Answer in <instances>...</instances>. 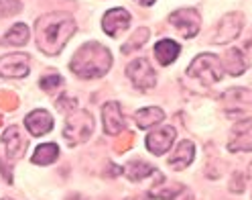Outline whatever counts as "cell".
I'll use <instances>...</instances> for the list:
<instances>
[{
  "label": "cell",
  "mask_w": 252,
  "mask_h": 200,
  "mask_svg": "<svg viewBox=\"0 0 252 200\" xmlns=\"http://www.w3.org/2000/svg\"><path fill=\"white\" fill-rule=\"evenodd\" d=\"M130 25V12L124 10V8H112L104 14L102 19V29L104 33L110 35V37H116L118 33L126 31Z\"/></svg>",
  "instance_id": "obj_10"
},
{
  "label": "cell",
  "mask_w": 252,
  "mask_h": 200,
  "mask_svg": "<svg viewBox=\"0 0 252 200\" xmlns=\"http://www.w3.org/2000/svg\"><path fill=\"white\" fill-rule=\"evenodd\" d=\"M19 10H21V2H17V0H0V19L12 17Z\"/></svg>",
  "instance_id": "obj_25"
},
{
  "label": "cell",
  "mask_w": 252,
  "mask_h": 200,
  "mask_svg": "<svg viewBox=\"0 0 252 200\" xmlns=\"http://www.w3.org/2000/svg\"><path fill=\"white\" fill-rule=\"evenodd\" d=\"M102 119H104V131L108 135H120V131L124 129V119L120 113L118 102H108L102 109Z\"/></svg>",
  "instance_id": "obj_15"
},
{
  "label": "cell",
  "mask_w": 252,
  "mask_h": 200,
  "mask_svg": "<svg viewBox=\"0 0 252 200\" xmlns=\"http://www.w3.org/2000/svg\"><path fill=\"white\" fill-rule=\"evenodd\" d=\"M61 84H63V78H61L59 74H49V76H45V78H41V82H39V86L43 90H47V92L59 88Z\"/></svg>",
  "instance_id": "obj_26"
},
{
  "label": "cell",
  "mask_w": 252,
  "mask_h": 200,
  "mask_svg": "<svg viewBox=\"0 0 252 200\" xmlns=\"http://www.w3.org/2000/svg\"><path fill=\"white\" fill-rule=\"evenodd\" d=\"M187 76H191V78L199 80L206 86H212L222 80V76H224L222 61L214 53H201L191 61V66L187 68Z\"/></svg>",
  "instance_id": "obj_4"
},
{
  "label": "cell",
  "mask_w": 252,
  "mask_h": 200,
  "mask_svg": "<svg viewBox=\"0 0 252 200\" xmlns=\"http://www.w3.org/2000/svg\"><path fill=\"white\" fill-rule=\"evenodd\" d=\"M92 133H94V119L90 117V113L77 111V113H73V115L67 117L65 129H63V137H65V141L71 147L88 141Z\"/></svg>",
  "instance_id": "obj_5"
},
{
  "label": "cell",
  "mask_w": 252,
  "mask_h": 200,
  "mask_svg": "<svg viewBox=\"0 0 252 200\" xmlns=\"http://www.w3.org/2000/svg\"><path fill=\"white\" fill-rule=\"evenodd\" d=\"M124 174H126V178H128L130 182H140L143 178L155 174V167L153 165H147L143 161H130L128 165H126Z\"/></svg>",
  "instance_id": "obj_22"
},
{
  "label": "cell",
  "mask_w": 252,
  "mask_h": 200,
  "mask_svg": "<svg viewBox=\"0 0 252 200\" xmlns=\"http://www.w3.org/2000/svg\"><path fill=\"white\" fill-rule=\"evenodd\" d=\"M73 31H75V23L67 12L45 14V17L37 19L35 23L37 47L47 55H55L65 47V43L71 39Z\"/></svg>",
  "instance_id": "obj_1"
},
{
  "label": "cell",
  "mask_w": 252,
  "mask_h": 200,
  "mask_svg": "<svg viewBox=\"0 0 252 200\" xmlns=\"http://www.w3.org/2000/svg\"><path fill=\"white\" fill-rule=\"evenodd\" d=\"M232 182H234V184H230V188H232L234 192H242V190H244V174H242V172H236V174L232 176Z\"/></svg>",
  "instance_id": "obj_30"
},
{
  "label": "cell",
  "mask_w": 252,
  "mask_h": 200,
  "mask_svg": "<svg viewBox=\"0 0 252 200\" xmlns=\"http://www.w3.org/2000/svg\"><path fill=\"white\" fill-rule=\"evenodd\" d=\"M242 14L240 12H232V14H226V17L220 21L218 29H216V35H214V41L216 43H228L232 39H236L240 35L242 31Z\"/></svg>",
  "instance_id": "obj_8"
},
{
  "label": "cell",
  "mask_w": 252,
  "mask_h": 200,
  "mask_svg": "<svg viewBox=\"0 0 252 200\" xmlns=\"http://www.w3.org/2000/svg\"><path fill=\"white\" fill-rule=\"evenodd\" d=\"M29 41V29H27V25H23V23H17L14 25L8 33L2 37V43L4 45H25Z\"/></svg>",
  "instance_id": "obj_23"
},
{
  "label": "cell",
  "mask_w": 252,
  "mask_h": 200,
  "mask_svg": "<svg viewBox=\"0 0 252 200\" xmlns=\"http://www.w3.org/2000/svg\"><path fill=\"white\" fill-rule=\"evenodd\" d=\"M55 104H57V109H59L61 113H67V115H69V111H73V109H75V100H73V98H69V94L59 96V100H57Z\"/></svg>",
  "instance_id": "obj_28"
},
{
  "label": "cell",
  "mask_w": 252,
  "mask_h": 200,
  "mask_svg": "<svg viewBox=\"0 0 252 200\" xmlns=\"http://www.w3.org/2000/svg\"><path fill=\"white\" fill-rule=\"evenodd\" d=\"M224 68H226V72H228L230 76H240V74H244L246 61H244L242 51H240V49H230V51H226V55H224Z\"/></svg>",
  "instance_id": "obj_20"
},
{
  "label": "cell",
  "mask_w": 252,
  "mask_h": 200,
  "mask_svg": "<svg viewBox=\"0 0 252 200\" xmlns=\"http://www.w3.org/2000/svg\"><path fill=\"white\" fill-rule=\"evenodd\" d=\"M149 35H151V31H149V29H138L136 33H134L128 41H126V43L122 45V53H130L132 49H138L143 43H147Z\"/></svg>",
  "instance_id": "obj_24"
},
{
  "label": "cell",
  "mask_w": 252,
  "mask_h": 200,
  "mask_svg": "<svg viewBox=\"0 0 252 200\" xmlns=\"http://www.w3.org/2000/svg\"><path fill=\"white\" fill-rule=\"evenodd\" d=\"M0 122H2V117H0Z\"/></svg>",
  "instance_id": "obj_33"
},
{
  "label": "cell",
  "mask_w": 252,
  "mask_h": 200,
  "mask_svg": "<svg viewBox=\"0 0 252 200\" xmlns=\"http://www.w3.org/2000/svg\"><path fill=\"white\" fill-rule=\"evenodd\" d=\"M183 190H185V188H183V184H177V182H167L163 176H159V182H157L155 186L151 188L149 196L159 198V200H173V198H177Z\"/></svg>",
  "instance_id": "obj_17"
},
{
  "label": "cell",
  "mask_w": 252,
  "mask_h": 200,
  "mask_svg": "<svg viewBox=\"0 0 252 200\" xmlns=\"http://www.w3.org/2000/svg\"><path fill=\"white\" fill-rule=\"evenodd\" d=\"M2 143L6 149V156L8 160H19L25 156V149H27V137H23L19 127H10L4 131L2 135Z\"/></svg>",
  "instance_id": "obj_12"
},
{
  "label": "cell",
  "mask_w": 252,
  "mask_h": 200,
  "mask_svg": "<svg viewBox=\"0 0 252 200\" xmlns=\"http://www.w3.org/2000/svg\"><path fill=\"white\" fill-rule=\"evenodd\" d=\"M224 113L236 120H250L252 117V90L248 88H232L222 96Z\"/></svg>",
  "instance_id": "obj_3"
},
{
  "label": "cell",
  "mask_w": 252,
  "mask_h": 200,
  "mask_svg": "<svg viewBox=\"0 0 252 200\" xmlns=\"http://www.w3.org/2000/svg\"><path fill=\"white\" fill-rule=\"evenodd\" d=\"M29 74V55L10 53L0 59V76L4 78H25Z\"/></svg>",
  "instance_id": "obj_9"
},
{
  "label": "cell",
  "mask_w": 252,
  "mask_h": 200,
  "mask_svg": "<svg viewBox=\"0 0 252 200\" xmlns=\"http://www.w3.org/2000/svg\"><path fill=\"white\" fill-rule=\"evenodd\" d=\"M169 23L173 27H177L187 39H191L199 33V12L195 8H181L177 12H173L169 17Z\"/></svg>",
  "instance_id": "obj_7"
},
{
  "label": "cell",
  "mask_w": 252,
  "mask_h": 200,
  "mask_svg": "<svg viewBox=\"0 0 252 200\" xmlns=\"http://www.w3.org/2000/svg\"><path fill=\"white\" fill-rule=\"evenodd\" d=\"M195 158V147L191 141H181L177 145V149L171 153V158H169V165L171 167H175V170H183V167H187L189 163L193 161Z\"/></svg>",
  "instance_id": "obj_16"
},
{
  "label": "cell",
  "mask_w": 252,
  "mask_h": 200,
  "mask_svg": "<svg viewBox=\"0 0 252 200\" xmlns=\"http://www.w3.org/2000/svg\"><path fill=\"white\" fill-rule=\"evenodd\" d=\"M228 149L230 151H252V120H240L232 129Z\"/></svg>",
  "instance_id": "obj_11"
},
{
  "label": "cell",
  "mask_w": 252,
  "mask_h": 200,
  "mask_svg": "<svg viewBox=\"0 0 252 200\" xmlns=\"http://www.w3.org/2000/svg\"><path fill=\"white\" fill-rule=\"evenodd\" d=\"M112 66V55L104 45L92 41L82 45L69 61V68L80 78H102Z\"/></svg>",
  "instance_id": "obj_2"
},
{
  "label": "cell",
  "mask_w": 252,
  "mask_h": 200,
  "mask_svg": "<svg viewBox=\"0 0 252 200\" xmlns=\"http://www.w3.org/2000/svg\"><path fill=\"white\" fill-rule=\"evenodd\" d=\"M19 106V98L12 92H0V109L4 111H14Z\"/></svg>",
  "instance_id": "obj_27"
},
{
  "label": "cell",
  "mask_w": 252,
  "mask_h": 200,
  "mask_svg": "<svg viewBox=\"0 0 252 200\" xmlns=\"http://www.w3.org/2000/svg\"><path fill=\"white\" fill-rule=\"evenodd\" d=\"M2 200H12V198H2Z\"/></svg>",
  "instance_id": "obj_32"
},
{
  "label": "cell",
  "mask_w": 252,
  "mask_h": 200,
  "mask_svg": "<svg viewBox=\"0 0 252 200\" xmlns=\"http://www.w3.org/2000/svg\"><path fill=\"white\" fill-rule=\"evenodd\" d=\"M175 141V129L173 127H163L159 131H153L147 137V147L155 156H163V153L171 147V143Z\"/></svg>",
  "instance_id": "obj_13"
},
{
  "label": "cell",
  "mask_w": 252,
  "mask_h": 200,
  "mask_svg": "<svg viewBox=\"0 0 252 200\" xmlns=\"http://www.w3.org/2000/svg\"><path fill=\"white\" fill-rule=\"evenodd\" d=\"M25 127L31 131V135H35V137L47 135L53 129V117L47 111H33L25 119Z\"/></svg>",
  "instance_id": "obj_14"
},
{
  "label": "cell",
  "mask_w": 252,
  "mask_h": 200,
  "mask_svg": "<svg viewBox=\"0 0 252 200\" xmlns=\"http://www.w3.org/2000/svg\"><path fill=\"white\" fill-rule=\"evenodd\" d=\"M163 119H165V113L161 109H157V106H149V109H143L134 115V120L140 129H151L155 125H159Z\"/></svg>",
  "instance_id": "obj_19"
},
{
  "label": "cell",
  "mask_w": 252,
  "mask_h": 200,
  "mask_svg": "<svg viewBox=\"0 0 252 200\" xmlns=\"http://www.w3.org/2000/svg\"><path fill=\"white\" fill-rule=\"evenodd\" d=\"M132 139H134V135H132V133H124L120 139H118V143H116V151H118V153H124L126 149L130 147Z\"/></svg>",
  "instance_id": "obj_29"
},
{
  "label": "cell",
  "mask_w": 252,
  "mask_h": 200,
  "mask_svg": "<svg viewBox=\"0 0 252 200\" xmlns=\"http://www.w3.org/2000/svg\"><path fill=\"white\" fill-rule=\"evenodd\" d=\"M179 51H181L179 43H175L173 39H163L155 45V55L161 66H171L173 61L179 57Z\"/></svg>",
  "instance_id": "obj_18"
},
{
  "label": "cell",
  "mask_w": 252,
  "mask_h": 200,
  "mask_svg": "<svg viewBox=\"0 0 252 200\" xmlns=\"http://www.w3.org/2000/svg\"><path fill=\"white\" fill-rule=\"evenodd\" d=\"M136 2H140V4H153L155 0H136Z\"/></svg>",
  "instance_id": "obj_31"
},
{
  "label": "cell",
  "mask_w": 252,
  "mask_h": 200,
  "mask_svg": "<svg viewBox=\"0 0 252 200\" xmlns=\"http://www.w3.org/2000/svg\"><path fill=\"white\" fill-rule=\"evenodd\" d=\"M57 156H59V147L55 143H43L33 153V163H37V165H49V163H53L57 160Z\"/></svg>",
  "instance_id": "obj_21"
},
{
  "label": "cell",
  "mask_w": 252,
  "mask_h": 200,
  "mask_svg": "<svg viewBox=\"0 0 252 200\" xmlns=\"http://www.w3.org/2000/svg\"><path fill=\"white\" fill-rule=\"evenodd\" d=\"M126 76H128L134 88H138V90H149L157 82V74H155L153 66L149 64V59H145V57L130 61L128 68H126Z\"/></svg>",
  "instance_id": "obj_6"
}]
</instances>
